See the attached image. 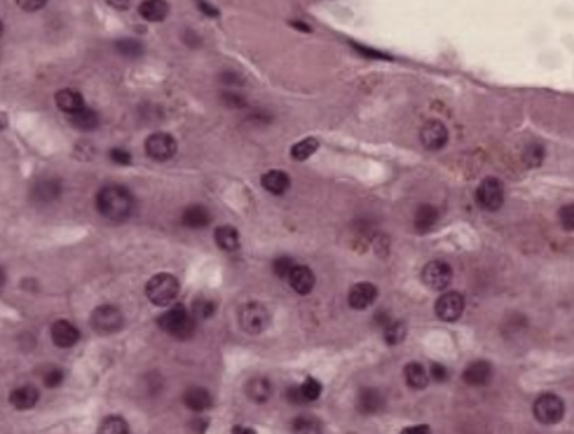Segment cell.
I'll list each match as a JSON object with an SVG mask.
<instances>
[{"label": "cell", "instance_id": "cell-1", "mask_svg": "<svg viewBox=\"0 0 574 434\" xmlns=\"http://www.w3.org/2000/svg\"><path fill=\"white\" fill-rule=\"evenodd\" d=\"M98 212L110 221L122 222L126 221L133 212L135 199L130 190L123 185H106L99 189L95 199Z\"/></svg>", "mask_w": 574, "mask_h": 434}, {"label": "cell", "instance_id": "cell-2", "mask_svg": "<svg viewBox=\"0 0 574 434\" xmlns=\"http://www.w3.org/2000/svg\"><path fill=\"white\" fill-rule=\"evenodd\" d=\"M195 322H197L195 317L190 315L189 310L182 303L174 305L172 308L167 310L165 313H162L157 318V324L163 332L169 333L170 337L177 338V340H186V338L194 335Z\"/></svg>", "mask_w": 574, "mask_h": 434}, {"label": "cell", "instance_id": "cell-3", "mask_svg": "<svg viewBox=\"0 0 574 434\" xmlns=\"http://www.w3.org/2000/svg\"><path fill=\"white\" fill-rule=\"evenodd\" d=\"M181 292V283L170 273H158L145 285V294L155 306H169Z\"/></svg>", "mask_w": 574, "mask_h": 434}, {"label": "cell", "instance_id": "cell-4", "mask_svg": "<svg viewBox=\"0 0 574 434\" xmlns=\"http://www.w3.org/2000/svg\"><path fill=\"white\" fill-rule=\"evenodd\" d=\"M125 325L122 310L115 305H101L91 313V326L99 335H113Z\"/></svg>", "mask_w": 574, "mask_h": 434}, {"label": "cell", "instance_id": "cell-5", "mask_svg": "<svg viewBox=\"0 0 574 434\" xmlns=\"http://www.w3.org/2000/svg\"><path fill=\"white\" fill-rule=\"evenodd\" d=\"M239 325L249 335H260L270 325V313L263 303L249 301L239 310Z\"/></svg>", "mask_w": 574, "mask_h": 434}, {"label": "cell", "instance_id": "cell-6", "mask_svg": "<svg viewBox=\"0 0 574 434\" xmlns=\"http://www.w3.org/2000/svg\"><path fill=\"white\" fill-rule=\"evenodd\" d=\"M534 417L541 424L552 426L563 421L564 417V402L556 394H542L536 399L532 406Z\"/></svg>", "mask_w": 574, "mask_h": 434}, {"label": "cell", "instance_id": "cell-7", "mask_svg": "<svg viewBox=\"0 0 574 434\" xmlns=\"http://www.w3.org/2000/svg\"><path fill=\"white\" fill-rule=\"evenodd\" d=\"M477 204L489 212H495L504 206V185L495 177H487L477 187Z\"/></svg>", "mask_w": 574, "mask_h": 434}, {"label": "cell", "instance_id": "cell-8", "mask_svg": "<svg viewBox=\"0 0 574 434\" xmlns=\"http://www.w3.org/2000/svg\"><path fill=\"white\" fill-rule=\"evenodd\" d=\"M453 280L452 266L445 261H429L421 272V281L433 292H443Z\"/></svg>", "mask_w": 574, "mask_h": 434}, {"label": "cell", "instance_id": "cell-9", "mask_svg": "<svg viewBox=\"0 0 574 434\" xmlns=\"http://www.w3.org/2000/svg\"><path fill=\"white\" fill-rule=\"evenodd\" d=\"M145 153L155 162H169L177 153V140L170 133H152L145 140Z\"/></svg>", "mask_w": 574, "mask_h": 434}, {"label": "cell", "instance_id": "cell-10", "mask_svg": "<svg viewBox=\"0 0 574 434\" xmlns=\"http://www.w3.org/2000/svg\"><path fill=\"white\" fill-rule=\"evenodd\" d=\"M464 310L465 297L458 292L441 294L436 300V303H434V313H436V317L440 318V320L448 322V324L457 322L458 318L461 317V313H464Z\"/></svg>", "mask_w": 574, "mask_h": 434}, {"label": "cell", "instance_id": "cell-11", "mask_svg": "<svg viewBox=\"0 0 574 434\" xmlns=\"http://www.w3.org/2000/svg\"><path fill=\"white\" fill-rule=\"evenodd\" d=\"M420 138L421 143L425 145V149L428 150H441L445 149V145L448 143L450 133L448 128L440 122V119H429L423 125V128L420 131Z\"/></svg>", "mask_w": 574, "mask_h": 434}, {"label": "cell", "instance_id": "cell-12", "mask_svg": "<svg viewBox=\"0 0 574 434\" xmlns=\"http://www.w3.org/2000/svg\"><path fill=\"white\" fill-rule=\"evenodd\" d=\"M377 294H379V292H377V288L372 285V283L362 281V283H357V285H354L352 288H350L347 301H349L350 308L357 310V312H362V310L369 308V306L377 300Z\"/></svg>", "mask_w": 574, "mask_h": 434}, {"label": "cell", "instance_id": "cell-13", "mask_svg": "<svg viewBox=\"0 0 574 434\" xmlns=\"http://www.w3.org/2000/svg\"><path fill=\"white\" fill-rule=\"evenodd\" d=\"M493 377V367L489 360H475L468 365L461 374L465 384L472 387H484Z\"/></svg>", "mask_w": 574, "mask_h": 434}, {"label": "cell", "instance_id": "cell-14", "mask_svg": "<svg viewBox=\"0 0 574 434\" xmlns=\"http://www.w3.org/2000/svg\"><path fill=\"white\" fill-rule=\"evenodd\" d=\"M51 337L56 347L59 349H71L78 344L81 333L71 322L67 320H58L51 326Z\"/></svg>", "mask_w": 574, "mask_h": 434}, {"label": "cell", "instance_id": "cell-15", "mask_svg": "<svg viewBox=\"0 0 574 434\" xmlns=\"http://www.w3.org/2000/svg\"><path fill=\"white\" fill-rule=\"evenodd\" d=\"M386 406V397L382 396L379 389L374 387H364L361 389L357 396V409L359 412L370 416V414H377L382 411Z\"/></svg>", "mask_w": 574, "mask_h": 434}, {"label": "cell", "instance_id": "cell-16", "mask_svg": "<svg viewBox=\"0 0 574 434\" xmlns=\"http://www.w3.org/2000/svg\"><path fill=\"white\" fill-rule=\"evenodd\" d=\"M290 286L297 292L298 294H310L313 292L315 283H317V278L312 269L309 266L304 265H295L292 273L288 276Z\"/></svg>", "mask_w": 574, "mask_h": 434}, {"label": "cell", "instance_id": "cell-17", "mask_svg": "<svg viewBox=\"0 0 574 434\" xmlns=\"http://www.w3.org/2000/svg\"><path fill=\"white\" fill-rule=\"evenodd\" d=\"M56 105L58 108L63 111V113L73 115L81 111L86 106L85 98L83 94L76 90H69V87H65V90H59L54 97Z\"/></svg>", "mask_w": 574, "mask_h": 434}, {"label": "cell", "instance_id": "cell-18", "mask_svg": "<svg viewBox=\"0 0 574 434\" xmlns=\"http://www.w3.org/2000/svg\"><path fill=\"white\" fill-rule=\"evenodd\" d=\"M292 181L290 175L283 170H270V172L261 175V187L266 192L273 194V196H283L288 192Z\"/></svg>", "mask_w": 574, "mask_h": 434}, {"label": "cell", "instance_id": "cell-19", "mask_svg": "<svg viewBox=\"0 0 574 434\" xmlns=\"http://www.w3.org/2000/svg\"><path fill=\"white\" fill-rule=\"evenodd\" d=\"M181 221L182 226L187 229H204L211 224V212L206 206L194 204L187 207L184 212H182Z\"/></svg>", "mask_w": 574, "mask_h": 434}, {"label": "cell", "instance_id": "cell-20", "mask_svg": "<svg viewBox=\"0 0 574 434\" xmlns=\"http://www.w3.org/2000/svg\"><path fill=\"white\" fill-rule=\"evenodd\" d=\"M182 401H184L186 408L194 412H204L209 408H213V396L207 389L197 387V385L187 389L184 396H182Z\"/></svg>", "mask_w": 574, "mask_h": 434}, {"label": "cell", "instance_id": "cell-21", "mask_svg": "<svg viewBox=\"0 0 574 434\" xmlns=\"http://www.w3.org/2000/svg\"><path fill=\"white\" fill-rule=\"evenodd\" d=\"M39 401V391L34 385L27 384L22 385V387L14 389L9 396V402L12 404V408L19 409V411H27V409H33Z\"/></svg>", "mask_w": 574, "mask_h": 434}, {"label": "cell", "instance_id": "cell-22", "mask_svg": "<svg viewBox=\"0 0 574 434\" xmlns=\"http://www.w3.org/2000/svg\"><path fill=\"white\" fill-rule=\"evenodd\" d=\"M169 3L167 0H143L138 6V14L147 22H162L169 15Z\"/></svg>", "mask_w": 574, "mask_h": 434}, {"label": "cell", "instance_id": "cell-23", "mask_svg": "<svg viewBox=\"0 0 574 434\" xmlns=\"http://www.w3.org/2000/svg\"><path fill=\"white\" fill-rule=\"evenodd\" d=\"M273 394V385L266 377H253L246 384V396L256 404H265Z\"/></svg>", "mask_w": 574, "mask_h": 434}, {"label": "cell", "instance_id": "cell-24", "mask_svg": "<svg viewBox=\"0 0 574 434\" xmlns=\"http://www.w3.org/2000/svg\"><path fill=\"white\" fill-rule=\"evenodd\" d=\"M440 219V212H438L436 207L429 206V204H423L418 207L416 214H414V229L418 233H428L434 228V224Z\"/></svg>", "mask_w": 574, "mask_h": 434}, {"label": "cell", "instance_id": "cell-25", "mask_svg": "<svg viewBox=\"0 0 574 434\" xmlns=\"http://www.w3.org/2000/svg\"><path fill=\"white\" fill-rule=\"evenodd\" d=\"M214 241H216L218 248L226 251V253H233V251L239 249V233L233 226H219L214 233Z\"/></svg>", "mask_w": 574, "mask_h": 434}, {"label": "cell", "instance_id": "cell-26", "mask_svg": "<svg viewBox=\"0 0 574 434\" xmlns=\"http://www.w3.org/2000/svg\"><path fill=\"white\" fill-rule=\"evenodd\" d=\"M404 379L406 384L414 389V391H421V389H425L429 382L428 372H426V369L423 367L420 362H409V364L406 365Z\"/></svg>", "mask_w": 574, "mask_h": 434}, {"label": "cell", "instance_id": "cell-27", "mask_svg": "<svg viewBox=\"0 0 574 434\" xmlns=\"http://www.w3.org/2000/svg\"><path fill=\"white\" fill-rule=\"evenodd\" d=\"M67 117H69L71 125H73L76 130H81V131H93V130H97L99 125L98 113L95 110L88 108V106H85L81 111H78V113L67 115Z\"/></svg>", "mask_w": 574, "mask_h": 434}, {"label": "cell", "instance_id": "cell-28", "mask_svg": "<svg viewBox=\"0 0 574 434\" xmlns=\"http://www.w3.org/2000/svg\"><path fill=\"white\" fill-rule=\"evenodd\" d=\"M61 194V184L59 181H42L33 189V199L35 202H42V204H49V202L56 201Z\"/></svg>", "mask_w": 574, "mask_h": 434}, {"label": "cell", "instance_id": "cell-29", "mask_svg": "<svg viewBox=\"0 0 574 434\" xmlns=\"http://www.w3.org/2000/svg\"><path fill=\"white\" fill-rule=\"evenodd\" d=\"M113 47L122 58L126 59H138L145 54V46H143V42L133 37L118 39V41H115Z\"/></svg>", "mask_w": 574, "mask_h": 434}, {"label": "cell", "instance_id": "cell-30", "mask_svg": "<svg viewBox=\"0 0 574 434\" xmlns=\"http://www.w3.org/2000/svg\"><path fill=\"white\" fill-rule=\"evenodd\" d=\"M318 147H320V143H318L317 138L309 137V138H305V140L295 143V145L292 147V150H290V155H292L293 160L305 162L306 158H310L315 152H317Z\"/></svg>", "mask_w": 574, "mask_h": 434}, {"label": "cell", "instance_id": "cell-31", "mask_svg": "<svg viewBox=\"0 0 574 434\" xmlns=\"http://www.w3.org/2000/svg\"><path fill=\"white\" fill-rule=\"evenodd\" d=\"M99 434H129L130 426L122 416H108L98 428Z\"/></svg>", "mask_w": 574, "mask_h": 434}, {"label": "cell", "instance_id": "cell-32", "mask_svg": "<svg viewBox=\"0 0 574 434\" xmlns=\"http://www.w3.org/2000/svg\"><path fill=\"white\" fill-rule=\"evenodd\" d=\"M408 328L404 322H391L388 326H384V340L388 345H400L406 338Z\"/></svg>", "mask_w": 574, "mask_h": 434}, {"label": "cell", "instance_id": "cell-33", "mask_svg": "<svg viewBox=\"0 0 574 434\" xmlns=\"http://www.w3.org/2000/svg\"><path fill=\"white\" fill-rule=\"evenodd\" d=\"M216 313V303L209 298L199 297L195 298L192 303V315L195 317V320H207Z\"/></svg>", "mask_w": 574, "mask_h": 434}, {"label": "cell", "instance_id": "cell-34", "mask_svg": "<svg viewBox=\"0 0 574 434\" xmlns=\"http://www.w3.org/2000/svg\"><path fill=\"white\" fill-rule=\"evenodd\" d=\"M322 423L315 416H298L293 421V433H320Z\"/></svg>", "mask_w": 574, "mask_h": 434}, {"label": "cell", "instance_id": "cell-35", "mask_svg": "<svg viewBox=\"0 0 574 434\" xmlns=\"http://www.w3.org/2000/svg\"><path fill=\"white\" fill-rule=\"evenodd\" d=\"M546 157V150L542 145H537V143H532V145L525 147L524 150V162L527 163L529 167H539L542 162H544Z\"/></svg>", "mask_w": 574, "mask_h": 434}, {"label": "cell", "instance_id": "cell-36", "mask_svg": "<svg viewBox=\"0 0 574 434\" xmlns=\"http://www.w3.org/2000/svg\"><path fill=\"white\" fill-rule=\"evenodd\" d=\"M300 387H302V392H304V396L306 397V401H309V402L317 401L318 397L322 396V391H324L322 384L317 379H315V377H306V379L302 382Z\"/></svg>", "mask_w": 574, "mask_h": 434}, {"label": "cell", "instance_id": "cell-37", "mask_svg": "<svg viewBox=\"0 0 574 434\" xmlns=\"http://www.w3.org/2000/svg\"><path fill=\"white\" fill-rule=\"evenodd\" d=\"M350 47H352L356 53H359L362 56V58H368V59H377V61H391V56L382 53V51H377L374 49V47H369V46H364V44H359V42H349Z\"/></svg>", "mask_w": 574, "mask_h": 434}, {"label": "cell", "instance_id": "cell-38", "mask_svg": "<svg viewBox=\"0 0 574 434\" xmlns=\"http://www.w3.org/2000/svg\"><path fill=\"white\" fill-rule=\"evenodd\" d=\"M295 266V261L290 256H278L273 260V273L278 278H288Z\"/></svg>", "mask_w": 574, "mask_h": 434}, {"label": "cell", "instance_id": "cell-39", "mask_svg": "<svg viewBox=\"0 0 574 434\" xmlns=\"http://www.w3.org/2000/svg\"><path fill=\"white\" fill-rule=\"evenodd\" d=\"M65 381V372L61 369H51L49 372L44 374L42 382L47 389H56L63 384Z\"/></svg>", "mask_w": 574, "mask_h": 434}, {"label": "cell", "instance_id": "cell-40", "mask_svg": "<svg viewBox=\"0 0 574 434\" xmlns=\"http://www.w3.org/2000/svg\"><path fill=\"white\" fill-rule=\"evenodd\" d=\"M285 397H286V401L293 406H302L309 402L306 401V397L304 396V392H302L300 385H290V387L286 389Z\"/></svg>", "mask_w": 574, "mask_h": 434}, {"label": "cell", "instance_id": "cell-41", "mask_svg": "<svg viewBox=\"0 0 574 434\" xmlns=\"http://www.w3.org/2000/svg\"><path fill=\"white\" fill-rule=\"evenodd\" d=\"M110 160L117 165H130L131 163V153L126 152L125 149H120V147H115L108 152Z\"/></svg>", "mask_w": 574, "mask_h": 434}, {"label": "cell", "instance_id": "cell-42", "mask_svg": "<svg viewBox=\"0 0 574 434\" xmlns=\"http://www.w3.org/2000/svg\"><path fill=\"white\" fill-rule=\"evenodd\" d=\"M559 221L566 231H574V204L564 206L559 210Z\"/></svg>", "mask_w": 574, "mask_h": 434}, {"label": "cell", "instance_id": "cell-43", "mask_svg": "<svg viewBox=\"0 0 574 434\" xmlns=\"http://www.w3.org/2000/svg\"><path fill=\"white\" fill-rule=\"evenodd\" d=\"M221 99L222 103H224L226 106H229V108H245L246 106V99L245 97H241V94H236V93H231V91H226V93L221 94Z\"/></svg>", "mask_w": 574, "mask_h": 434}, {"label": "cell", "instance_id": "cell-44", "mask_svg": "<svg viewBox=\"0 0 574 434\" xmlns=\"http://www.w3.org/2000/svg\"><path fill=\"white\" fill-rule=\"evenodd\" d=\"M15 3L24 12H38L46 7L47 0H15Z\"/></svg>", "mask_w": 574, "mask_h": 434}, {"label": "cell", "instance_id": "cell-45", "mask_svg": "<svg viewBox=\"0 0 574 434\" xmlns=\"http://www.w3.org/2000/svg\"><path fill=\"white\" fill-rule=\"evenodd\" d=\"M195 6H197V9L202 12V14L206 15V17H211V19H218L219 17V12L218 7H214L213 3H209L207 0H195Z\"/></svg>", "mask_w": 574, "mask_h": 434}, {"label": "cell", "instance_id": "cell-46", "mask_svg": "<svg viewBox=\"0 0 574 434\" xmlns=\"http://www.w3.org/2000/svg\"><path fill=\"white\" fill-rule=\"evenodd\" d=\"M221 79L222 85H228V86H241L243 85V78L239 76L238 73H234V71H224V73L219 76Z\"/></svg>", "mask_w": 574, "mask_h": 434}, {"label": "cell", "instance_id": "cell-47", "mask_svg": "<svg viewBox=\"0 0 574 434\" xmlns=\"http://www.w3.org/2000/svg\"><path fill=\"white\" fill-rule=\"evenodd\" d=\"M432 377L436 382H445L448 379V369L443 364H433L432 365Z\"/></svg>", "mask_w": 574, "mask_h": 434}, {"label": "cell", "instance_id": "cell-48", "mask_svg": "<svg viewBox=\"0 0 574 434\" xmlns=\"http://www.w3.org/2000/svg\"><path fill=\"white\" fill-rule=\"evenodd\" d=\"M184 42L187 46H199L201 44V37L194 33L192 29H186L184 31Z\"/></svg>", "mask_w": 574, "mask_h": 434}, {"label": "cell", "instance_id": "cell-49", "mask_svg": "<svg viewBox=\"0 0 574 434\" xmlns=\"http://www.w3.org/2000/svg\"><path fill=\"white\" fill-rule=\"evenodd\" d=\"M130 2L131 0H106V3L117 10H126L130 7Z\"/></svg>", "mask_w": 574, "mask_h": 434}, {"label": "cell", "instance_id": "cell-50", "mask_svg": "<svg viewBox=\"0 0 574 434\" xmlns=\"http://www.w3.org/2000/svg\"><path fill=\"white\" fill-rule=\"evenodd\" d=\"M402 433L404 434H425V433H429V426H411V428H404L402 429Z\"/></svg>", "mask_w": 574, "mask_h": 434}, {"label": "cell", "instance_id": "cell-51", "mask_svg": "<svg viewBox=\"0 0 574 434\" xmlns=\"http://www.w3.org/2000/svg\"><path fill=\"white\" fill-rule=\"evenodd\" d=\"M290 26H292L293 29L300 31V33H305V34L312 33V27H310L306 22H302V21H290Z\"/></svg>", "mask_w": 574, "mask_h": 434}, {"label": "cell", "instance_id": "cell-52", "mask_svg": "<svg viewBox=\"0 0 574 434\" xmlns=\"http://www.w3.org/2000/svg\"><path fill=\"white\" fill-rule=\"evenodd\" d=\"M231 433L233 434H256V429L246 428V426H233Z\"/></svg>", "mask_w": 574, "mask_h": 434}, {"label": "cell", "instance_id": "cell-53", "mask_svg": "<svg viewBox=\"0 0 574 434\" xmlns=\"http://www.w3.org/2000/svg\"><path fill=\"white\" fill-rule=\"evenodd\" d=\"M206 428H207V423H202L201 419L195 421V423H192V431H194V433H204Z\"/></svg>", "mask_w": 574, "mask_h": 434}]
</instances>
